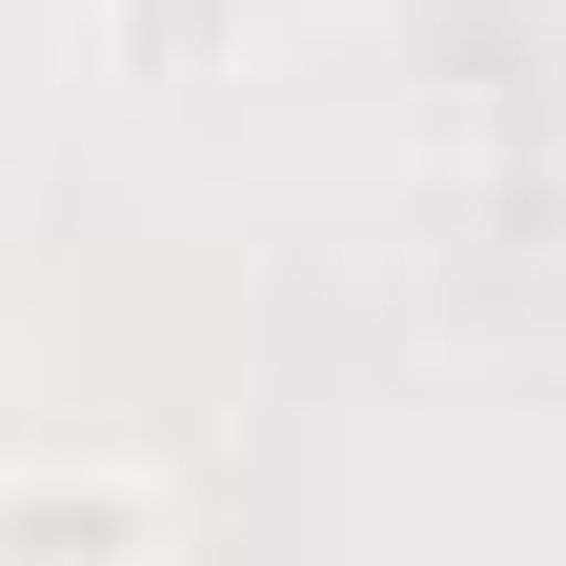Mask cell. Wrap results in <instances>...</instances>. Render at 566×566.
<instances>
[{
    "label": "cell",
    "instance_id": "6da1fadb",
    "mask_svg": "<svg viewBox=\"0 0 566 566\" xmlns=\"http://www.w3.org/2000/svg\"><path fill=\"white\" fill-rule=\"evenodd\" d=\"M61 526L163 546V526H182V485H142V465H0V546H61Z\"/></svg>",
    "mask_w": 566,
    "mask_h": 566
}]
</instances>
